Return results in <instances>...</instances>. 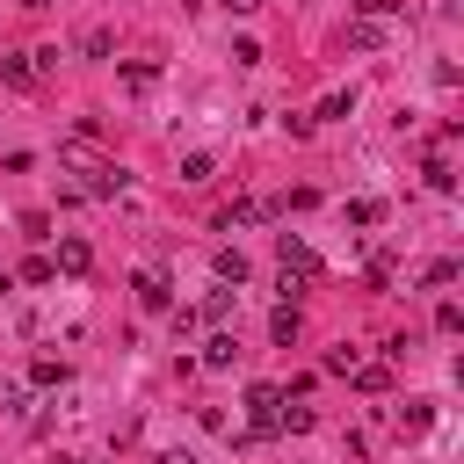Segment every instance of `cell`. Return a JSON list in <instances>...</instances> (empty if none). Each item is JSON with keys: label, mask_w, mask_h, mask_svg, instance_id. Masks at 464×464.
I'll use <instances>...</instances> for the list:
<instances>
[{"label": "cell", "mask_w": 464, "mask_h": 464, "mask_svg": "<svg viewBox=\"0 0 464 464\" xmlns=\"http://www.w3.org/2000/svg\"><path fill=\"white\" fill-rule=\"evenodd\" d=\"M276 261H283V290H297V283H312V276H319V254H312L304 239H290V232L276 239Z\"/></svg>", "instance_id": "1"}, {"label": "cell", "mask_w": 464, "mask_h": 464, "mask_svg": "<svg viewBox=\"0 0 464 464\" xmlns=\"http://www.w3.org/2000/svg\"><path fill=\"white\" fill-rule=\"evenodd\" d=\"M276 413H283V392H276V384H254V392H246V420H254V435H276ZM254 435H246V442H254Z\"/></svg>", "instance_id": "2"}, {"label": "cell", "mask_w": 464, "mask_h": 464, "mask_svg": "<svg viewBox=\"0 0 464 464\" xmlns=\"http://www.w3.org/2000/svg\"><path fill=\"white\" fill-rule=\"evenodd\" d=\"M0 80H7V87H22V94H29V87H36V80H44V65H36V58H0Z\"/></svg>", "instance_id": "3"}, {"label": "cell", "mask_w": 464, "mask_h": 464, "mask_svg": "<svg viewBox=\"0 0 464 464\" xmlns=\"http://www.w3.org/2000/svg\"><path fill=\"white\" fill-rule=\"evenodd\" d=\"M87 261H94V254H87V239H65L51 268H65V276H87Z\"/></svg>", "instance_id": "4"}, {"label": "cell", "mask_w": 464, "mask_h": 464, "mask_svg": "<svg viewBox=\"0 0 464 464\" xmlns=\"http://www.w3.org/2000/svg\"><path fill=\"white\" fill-rule=\"evenodd\" d=\"M218 283H232V290L246 283V254L239 246H218Z\"/></svg>", "instance_id": "5"}, {"label": "cell", "mask_w": 464, "mask_h": 464, "mask_svg": "<svg viewBox=\"0 0 464 464\" xmlns=\"http://www.w3.org/2000/svg\"><path fill=\"white\" fill-rule=\"evenodd\" d=\"M232 355H239L232 334H210V341H203V370H232Z\"/></svg>", "instance_id": "6"}, {"label": "cell", "mask_w": 464, "mask_h": 464, "mask_svg": "<svg viewBox=\"0 0 464 464\" xmlns=\"http://www.w3.org/2000/svg\"><path fill=\"white\" fill-rule=\"evenodd\" d=\"M297 326H304V319H297V304H276V319H268V334H276V341H283V348H290V341H297Z\"/></svg>", "instance_id": "7"}, {"label": "cell", "mask_w": 464, "mask_h": 464, "mask_svg": "<svg viewBox=\"0 0 464 464\" xmlns=\"http://www.w3.org/2000/svg\"><path fill=\"white\" fill-rule=\"evenodd\" d=\"M348 377H355V392H384V384H392V370H384V362H355Z\"/></svg>", "instance_id": "8"}, {"label": "cell", "mask_w": 464, "mask_h": 464, "mask_svg": "<svg viewBox=\"0 0 464 464\" xmlns=\"http://www.w3.org/2000/svg\"><path fill=\"white\" fill-rule=\"evenodd\" d=\"M261 218H268V203H232V210H225V218H218V225H225V232H232V225H261Z\"/></svg>", "instance_id": "9"}, {"label": "cell", "mask_w": 464, "mask_h": 464, "mask_svg": "<svg viewBox=\"0 0 464 464\" xmlns=\"http://www.w3.org/2000/svg\"><path fill=\"white\" fill-rule=\"evenodd\" d=\"M138 304H145V312H167V283H160V276H138Z\"/></svg>", "instance_id": "10"}, {"label": "cell", "mask_w": 464, "mask_h": 464, "mask_svg": "<svg viewBox=\"0 0 464 464\" xmlns=\"http://www.w3.org/2000/svg\"><path fill=\"white\" fill-rule=\"evenodd\" d=\"M123 80H130V87H138V94H145V87H152V80H160V65H145V58H130V65H123Z\"/></svg>", "instance_id": "11"}, {"label": "cell", "mask_w": 464, "mask_h": 464, "mask_svg": "<svg viewBox=\"0 0 464 464\" xmlns=\"http://www.w3.org/2000/svg\"><path fill=\"white\" fill-rule=\"evenodd\" d=\"M181 181H188V188H203V181H210V160H203V152H188V160H181Z\"/></svg>", "instance_id": "12"}, {"label": "cell", "mask_w": 464, "mask_h": 464, "mask_svg": "<svg viewBox=\"0 0 464 464\" xmlns=\"http://www.w3.org/2000/svg\"><path fill=\"white\" fill-rule=\"evenodd\" d=\"M348 218H355V225H377V218H384V203H377V196H355V203H348Z\"/></svg>", "instance_id": "13"}, {"label": "cell", "mask_w": 464, "mask_h": 464, "mask_svg": "<svg viewBox=\"0 0 464 464\" xmlns=\"http://www.w3.org/2000/svg\"><path fill=\"white\" fill-rule=\"evenodd\" d=\"M29 377H36V384H65V362H51V355H36V362H29Z\"/></svg>", "instance_id": "14"}, {"label": "cell", "mask_w": 464, "mask_h": 464, "mask_svg": "<svg viewBox=\"0 0 464 464\" xmlns=\"http://www.w3.org/2000/svg\"><path fill=\"white\" fill-rule=\"evenodd\" d=\"M232 65H261V44L254 36H232Z\"/></svg>", "instance_id": "15"}, {"label": "cell", "mask_w": 464, "mask_h": 464, "mask_svg": "<svg viewBox=\"0 0 464 464\" xmlns=\"http://www.w3.org/2000/svg\"><path fill=\"white\" fill-rule=\"evenodd\" d=\"M225 312H232V290H210V297H203V312H196V319H225Z\"/></svg>", "instance_id": "16"}, {"label": "cell", "mask_w": 464, "mask_h": 464, "mask_svg": "<svg viewBox=\"0 0 464 464\" xmlns=\"http://www.w3.org/2000/svg\"><path fill=\"white\" fill-rule=\"evenodd\" d=\"M399 428H406V435H420V428H428V406H420V399H413V406H399Z\"/></svg>", "instance_id": "17"}, {"label": "cell", "mask_w": 464, "mask_h": 464, "mask_svg": "<svg viewBox=\"0 0 464 464\" xmlns=\"http://www.w3.org/2000/svg\"><path fill=\"white\" fill-rule=\"evenodd\" d=\"M348 7H355V14H392L399 0H348Z\"/></svg>", "instance_id": "18"}, {"label": "cell", "mask_w": 464, "mask_h": 464, "mask_svg": "<svg viewBox=\"0 0 464 464\" xmlns=\"http://www.w3.org/2000/svg\"><path fill=\"white\" fill-rule=\"evenodd\" d=\"M218 7H225V14H254L261 0H218Z\"/></svg>", "instance_id": "19"}, {"label": "cell", "mask_w": 464, "mask_h": 464, "mask_svg": "<svg viewBox=\"0 0 464 464\" xmlns=\"http://www.w3.org/2000/svg\"><path fill=\"white\" fill-rule=\"evenodd\" d=\"M160 464H196V457H181V450H174V457H160Z\"/></svg>", "instance_id": "20"}, {"label": "cell", "mask_w": 464, "mask_h": 464, "mask_svg": "<svg viewBox=\"0 0 464 464\" xmlns=\"http://www.w3.org/2000/svg\"><path fill=\"white\" fill-rule=\"evenodd\" d=\"M22 7H51V0H22Z\"/></svg>", "instance_id": "21"}]
</instances>
